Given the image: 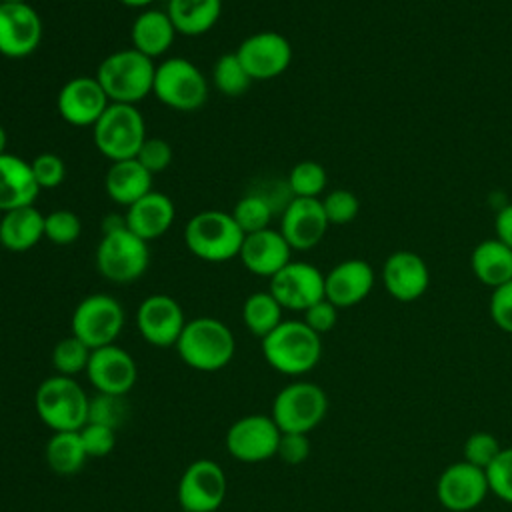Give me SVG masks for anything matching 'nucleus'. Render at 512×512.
<instances>
[{"mask_svg": "<svg viewBox=\"0 0 512 512\" xmlns=\"http://www.w3.org/2000/svg\"><path fill=\"white\" fill-rule=\"evenodd\" d=\"M154 72V60L130 46L104 56L94 76L110 102L136 106L140 100L152 94Z\"/></svg>", "mask_w": 512, "mask_h": 512, "instance_id": "f257e3e1", "label": "nucleus"}, {"mask_svg": "<svg viewBox=\"0 0 512 512\" xmlns=\"http://www.w3.org/2000/svg\"><path fill=\"white\" fill-rule=\"evenodd\" d=\"M174 348L186 366L200 372H216L234 358L236 340L222 320L200 316L186 322Z\"/></svg>", "mask_w": 512, "mask_h": 512, "instance_id": "f03ea898", "label": "nucleus"}, {"mask_svg": "<svg viewBox=\"0 0 512 512\" xmlns=\"http://www.w3.org/2000/svg\"><path fill=\"white\" fill-rule=\"evenodd\" d=\"M262 354L276 372L302 376L320 362L322 340L304 320H282L262 338Z\"/></svg>", "mask_w": 512, "mask_h": 512, "instance_id": "7ed1b4c3", "label": "nucleus"}, {"mask_svg": "<svg viewBox=\"0 0 512 512\" xmlns=\"http://www.w3.org/2000/svg\"><path fill=\"white\" fill-rule=\"evenodd\" d=\"M88 404L84 388L62 374L42 380L34 394L38 418L54 432H78L88 422Z\"/></svg>", "mask_w": 512, "mask_h": 512, "instance_id": "20e7f679", "label": "nucleus"}, {"mask_svg": "<svg viewBox=\"0 0 512 512\" xmlns=\"http://www.w3.org/2000/svg\"><path fill=\"white\" fill-rule=\"evenodd\" d=\"M244 232L238 228L230 212L202 210L196 212L184 228L186 248L204 262H228L238 258Z\"/></svg>", "mask_w": 512, "mask_h": 512, "instance_id": "39448f33", "label": "nucleus"}, {"mask_svg": "<svg viewBox=\"0 0 512 512\" xmlns=\"http://www.w3.org/2000/svg\"><path fill=\"white\" fill-rule=\"evenodd\" d=\"M96 270L108 282L130 284L144 276L150 264L148 242L138 238L126 226L102 232L94 254Z\"/></svg>", "mask_w": 512, "mask_h": 512, "instance_id": "423d86ee", "label": "nucleus"}, {"mask_svg": "<svg viewBox=\"0 0 512 512\" xmlns=\"http://www.w3.org/2000/svg\"><path fill=\"white\" fill-rule=\"evenodd\" d=\"M146 122L134 104H110L92 126L96 150L110 162L136 158L146 140Z\"/></svg>", "mask_w": 512, "mask_h": 512, "instance_id": "0eeeda50", "label": "nucleus"}, {"mask_svg": "<svg viewBox=\"0 0 512 512\" xmlns=\"http://www.w3.org/2000/svg\"><path fill=\"white\" fill-rule=\"evenodd\" d=\"M152 94L172 110L194 112L208 100V80L194 62L170 56L156 64Z\"/></svg>", "mask_w": 512, "mask_h": 512, "instance_id": "6e6552de", "label": "nucleus"}, {"mask_svg": "<svg viewBox=\"0 0 512 512\" xmlns=\"http://www.w3.org/2000/svg\"><path fill=\"white\" fill-rule=\"evenodd\" d=\"M328 412V396L314 382H292L272 402V420L280 432L308 434Z\"/></svg>", "mask_w": 512, "mask_h": 512, "instance_id": "1a4fd4ad", "label": "nucleus"}, {"mask_svg": "<svg viewBox=\"0 0 512 512\" xmlns=\"http://www.w3.org/2000/svg\"><path fill=\"white\" fill-rule=\"evenodd\" d=\"M70 326L72 334L90 350L116 344V338L124 328V308L110 294H88L74 308Z\"/></svg>", "mask_w": 512, "mask_h": 512, "instance_id": "9d476101", "label": "nucleus"}, {"mask_svg": "<svg viewBox=\"0 0 512 512\" xmlns=\"http://www.w3.org/2000/svg\"><path fill=\"white\" fill-rule=\"evenodd\" d=\"M226 474L210 458L186 466L178 482V504L184 512H216L226 498Z\"/></svg>", "mask_w": 512, "mask_h": 512, "instance_id": "9b49d317", "label": "nucleus"}, {"mask_svg": "<svg viewBox=\"0 0 512 512\" xmlns=\"http://www.w3.org/2000/svg\"><path fill=\"white\" fill-rule=\"evenodd\" d=\"M280 436L282 432L272 416L248 414L238 418L228 428L224 444L232 458L246 464H256L276 456Z\"/></svg>", "mask_w": 512, "mask_h": 512, "instance_id": "f8f14e48", "label": "nucleus"}, {"mask_svg": "<svg viewBox=\"0 0 512 512\" xmlns=\"http://www.w3.org/2000/svg\"><path fill=\"white\" fill-rule=\"evenodd\" d=\"M234 52L252 80L278 78L292 62L290 40L274 30H262L246 36Z\"/></svg>", "mask_w": 512, "mask_h": 512, "instance_id": "ddd939ff", "label": "nucleus"}, {"mask_svg": "<svg viewBox=\"0 0 512 512\" xmlns=\"http://www.w3.org/2000/svg\"><path fill=\"white\" fill-rule=\"evenodd\" d=\"M42 18L30 2H4L0 6V54L12 60L36 52L42 42Z\"/></svg>", "mask_w": 512, "mask_h": 512, "instance_id": "4468645a", "label": "nucleus"}, {"mask_svg": "<svg viewBox=\"0 0 512 512\" xmlns=\"http://www.w3.org/2000/svg\"><path fill=\"white\" fill-rule=\"evenodd\" d=\"M270 294L284 310L304 312L324 296V274L300 260H290L280 272L270 278Z\"/></svg>", "mask_w": 512, "mask_h": 512, "instance_id": "2eb2a0df", "label": "nucleus"}, {"mask_svg": "<svg viewBox=\"0 0 512 512\" xmlns=\"http://www.w3.org/2000/svg\"><path fill=\"white\" fill-rule=\"evenodd\" d=\"M112 102L96 76H76L62 84L56 96L60 118L76 128H92Z\"/></svg>", "mask_w": 512, "mask_h": 512, "instance_id": "dca6fc26", "label": "nucleus"}, {"mask_svg": "<svg viewBox=\"0 0 512 512\" xmlns=\"http://www.w3.org/2000/svg\"><path fill=\"white\" fill-rule=\"evenodd\" d=\"M186 322L182 306L168 294L146 296L136 312L140 336L156 348L176 346Z\"/></svg>", "mask_w": 512, "mask_h": 512, "instance_id": "f3484780", "label": "nucleus"}, {"mask_svg": "<svg viewBox=\"0 0 512 512\" xmlns=\"http://www.w3.org/2000/svg\"><path fill=\"white\" fill-rule=\"evenodd\" d=\"M86 376L96 392L126 396L138 380V366L128 350L108 344L92 350Z\"/></svg>", "mask_w": 512, "mask_h": 512, "instance_id": "a211bd4d", "label": "nucleus"}, {"mask_svg": "<svg viewBox=\"0 0 512 512\" xmlns=\"http://www.w3.org/2000/svg\"><path fill=\"white\" fill-rule=\"evenodd\" d=\"M490 492L486 470L468 462L450 464L438 478L436 494L440 504L450 512L474 510Z\"/></svg>", "mask_w": 512, "mask_h": 512, "instance_id": "6ab92c4d", "label": "nucleus"}, {"mask_svg": "<svg viewBox=\"0 0 512 512\" xmlns=\"http://www.w3.org/2000/svg\"><path fill=\"white\" fill-rule=\"evenodd\" d=\"M328 226L320 198H292L280 214V232L292 250L314 248Z\"/></svg>", "mask_w": 512, "mask_h": 512, "instance_id": "aec40b11", "label": "nucleus"}, {"mask_svg": "<svg viewBox=\"0 0 512 512\" xmlns=\"http://www.w3.org/2000/svg\"><path fill=\"white\" fill-rule=\"evenodd\" d=\"M382 280L394 300L414 302L428 290L430 270L420 254L412 250H396L382 266Z\"/></svg>", "mask_w": 512, "mask_h": 512, "instance_id": "412c9836", "label": "nucleus"}, {"mask_svg": "<svg viewBox=\"0 0 512 512\" xmlns=\"http://www.w3.org/2000/svg\"><path fill=\"white\" fill-rule=\"evenodd\" d=\"M238 258L248 272L272 278L292 260V248L280 230L264 228L252 234H244Z\"/></svg>", "mask_w": 512, "mask_h": 512, "instance_id": "4be33fe9", "label": "nucleus"}, {"mask_svg": "<svg viewBox=\"0 0 512 512\" xmlns=\"http://www.w3.org/2000/svg\"><path fill=\"white\" fill-rule=\"evenodd\" d=\"M374 288V270L366 260L350 258L338 262L324 274V296L336 308L360 304Z\"/></svg>", "mask_w": 512, "mask_h": 512, "instance_id": "5701e85b", "label": "nucleus"}, {"mask_svg": "<svg viewBox=\"0 0 512 512\" xmlns=\"http://www.w3.org/2000/svg\"><path fill=\"white\" fill-rule=\"evenodd\" d=\"M126 228L138 238L150 242L162 238L176 220V208L168 194L150 190L124 212Z\"/></svg>", "mask_w": 512, "mask_h": 512, "instance_id": "b1692460", "label": "nucleus"}, {"mask_svg": "<svg viewBox=\"0 0 512 512\" xmlns=\"http://www.w3.org/2000/svg\"><path fill=\"white\" fill-rule=\"evenodd\" d=\"M38 194L30 162L10 152L0 154V212L32 206Z\"/></svg>", "mask_w": 512, "mask_h": 512, "instance_id": "393cba45", "label": "nucleus"}, {"mask_svg": "<svg viewBox=\"0 0 512 512\" xmlns=\"http://www.w3.org/2000/svg\"><path fill=\"white\" fill-rule=\"evenodd\" d=\"M176 34L168 12L156 8L142 10L130 26L132 48L152 60L164 56L172 48Z\"/></svg>", "mask_w": 512, "mask_h": 512, "instance_id": "a878e982", "label": "nucleus"}, {"mask_svg": "<svg viewBox=\"0 0 512 512\" xmlns=\"http://www.w3.org/2000/svg\"><path fill=\"white\" fill-rule=\"evenodd\" d=\"M152 178L154 176L136 158L118 160L110 162L104 176V188L114 204L128 208L152 190Z\"/></svg>", "mask_w": 512, "mask_h": 512, "instance_id": "bb28decb", "label": "nucleus"}, {"mask_svg": "<svg viewBox=\"0 0 512 512\" xmlns=\"http://www.w3.org/2000/svg\"><path fill=\"white\" fill-rule=\"evenodd\" d=\"M44 238V214L32 204L2 212L0 246L8 252H26Z\"/></svg>", "mask_w": 512, "mask_h": 512, "instance_id": "cd10ccee", "label": "nucleus"}, {"mask_svg": "<svg viewBox=\"0 0 512 512\" xmlns=\"http://www.w3.org/2000/svg\"><path fill=\"white\" fill-rule=\"evenodd\" d=\"M474 276L492 290L512 280V248L498 238L482 240L470 254Z\"/></svg>", "mask_w": 512, "mask_h": 512, "instance_id": "c85d7f7f", "label": "nucleus"}, {"mask_svg": "<svg viewBox=\"0 0 512 512\" xmlns=\"http://www.w3.org/2000/svg\"><path fill=\"white\" fill-rule=\"evenodd\" d=\"M166 12L178 34L202 36L220 20L222 0H168Z\"/></svg>", "mask_w": 512, "mask_h": 512, "instance_id": "c756f323", "label": "nucleus"}, {"mask_svg": "<svg viewBox=\"0 0 512 512\" xmlns=\"http://www.w3.org/2000/svg\"><path fill=\"white\" fill-rule=\"evenodd\" d=\"M86 458L88 454L78 432H54L46 442V462L56 474H76L84 466Z\"/></svg>", "mask_w": 512, "mask_h": 512, "instance_id": "7c9ffc66", "label": "nucleus"}, {"mask_svg": "<svg viewBox=\"0 0 512 512\" xmlns=\"http://www.w3.org/2000/svg\"><path fill=\"white\" fill-rule=\"evenodd\" d=\"M282 310L284 308L270 294V290L252 292L242 304V322L254 336L262 340L284 320Z\"/></svg>", "mask_w": 512, "mask_h": 512, "instance_id": "2f4dec72", "label": "nucleus"}, {"mask_svg": "<svg viewBox=\"0 0 512 512\" xmlns=\"http://www.w3.org/2000/svg\"><path fill=\"white\" fill-rule=\"evenodd\" d=\"M274 212L276 210L270 204V200L262 192L252 190L236 202V206L232 208L230 214L244 234H252L258 230L270 228V220H272Z\"/></svg>", "mask_w": 512, "mask_h": 512, "instance_id": "473e14b6", "label": "nucleus"}, {"mask_svg": "<svg viewBox=\"0 0 512 512\" xmlns=\"http://www.w3.org/2000/svg\"><path fill=\"white\" fill-rule=\"evenodd\" d=\"M212 82L224 96H242L254 82L236 52H224L212 66Z\"/></svg>", "mask_w": 512, "mask_h": 512, "instance_id": "72a5a7b5", "label": "nucleus"}, {"mask_svg": "<svg viewBox=\"0 0 512 512\" xmlns=\"http://www.w3.org/2000/svg\"><path fill=\"white\" fill-rule=\"evenodd\" d=\"M328 182V174L322 164L314 160H302L288 172L286 184L294 198H318Z\"/></svg>", "mask_w": 512, "mask_h": 512, "instance_id": "f704fd0d", "label": "nucleus"}, {"mask_svg": "<svg viewBox=\"0 0 512 512\" xmlns=\"http://www.w3.org/2000/svg\"><path fill=\"white\" fill-rule=\"evenodd\" d=\"M92 350L74 334L62 338L56 342L52 350V366L62 376H76L80 372H86L90 362Z\"/></svg>", "mask_w": 512, "mask_h": 512, "instance_id": "c9c22d12", "label": "nucleus"}, {"mask_svg": "<svg viewBox=\"0 0 512 512\" xmlns=\"http://www.w3.org/2000/svg\"><path fill=\"white\" fill-rule=\"evenodd\" d=\"M82 222L76 212L60 208L44 214V238L52 244L66 246L80 238Z\"/></svg>", "mask_w": 512, "mask_h": 512, "instance_id": "e433bc0d", "label": "nucleus"}, {"mask_svg": "<svg viewBox=\"0 0 512 512\" xmlns=\"http://www.w3.org/2000/svg\"><path fill=\"white\" fill-rule=\"evenodd\" d=\"M126 414H128V406H126L124 396L96 392V396L90 398L88 422L118 430V426L124 422Z\"/></svg>", "mask_w": 512, "mask_h": 512, "instance_id": "4c0bfd02", "label": "nucleus"}, {"mask_svg": "<svg viewBox=\"0 0 512 512\" xmlns=\"http://www.w3.org/2000/svg\"><path fill=\"white\" fill-rule=\"evenodd\" d=\"M320 202H322L328 222L336 224V226L350 224L358 216V210H360L358 196L346 188H336V190L328 192Z\"/></svg>", "mask_w": 512, "mask_h": 512, "instance_id": "58836bf2", "label": "nucleus"}, {"mask_svg": "<svg viewBox=\"0 0 512 512\" xmlns=\"http://www.w3.org/2000/svg\"><path fill=\"white\" fill-rule=\"evenodd\" d=\"M502 446L490 432H474L464 442V462L486 470L500 454Z\"/></svg>", "mask_w": 512, "mask_h": 512, "instance_id": "ea45409f", "label": "nucleus"}, {"mask_svg": "<svg viewBox=\"0 0 512 512\" xmlns=\"http://www.w3.org/2000/svg\"><path fill=\"white\" fill-rule=\"evenodd\" d=\"M490 492L512 504V448H502L494 462L486 468Z\"/></svg>", "mask_w": 512, "mask_h": 512, "instance_id": "a19ab883", "label": "nucleus"}, {"mask_svg": "<svg viewBox=\"0 0 512 512\" xmlns=\"http://www.w3.org/2000/svg\"><path fill=\"white\" fill-rule=\"evenodd\" d=\"M32 174L36 178V184L40 190H52L58 188L66 178V166L64 160L54 152H42L30 160Z\"/></svg>", "mask_w": 512, "mask_h": 512, "instance_id": "79ce46f5", "label": "nucleus"}, {"mask_svg": "<svg viewBox=\"0 0 512 512\" xmlns=\"http://www.w3.org/2000/svg\"><path fill=\"white\" fill-rule=\"evenodd\" d=\"M136 160L154 176L164 172L170 162H172V146L168 144V140L160 138V136H146V140L142 142Z\"/></svg>", "mask_w": 512, "mask_h": 512, "instance_id": "37998d69", "label": "nucleus"}, {"mask_svg": "<svg viewBox=\"0 0 512 512\" xmlns=\"http://www.w3.org/2000/svg\"><path fill=\"white\" fill-rule=\"evenodd\" d=\"M78 434H80V440H82V446H84L88 458L108 456L116 446V430L102 426V424L86 422L78 430Z\"/></svg>", "mask_w": 512, "mask_h": 512, "instance_id": "c03bdc74", "label": "nucleus"}, {"mask_svg": "<svg viewBox=\"0 0 512 512\" xmlns=\"http://www.w3.org/2000/svg\"><path fill=\"white\" fill-rule=\"evenodd\" d=\"M276 456L288 464V466H298L310 456V440L308 434L300 432H282L280 442H278V452Z\"/></svg>", "mask_w": 512, "mask_h": 512, "instance_id": "a18cd8bd", "label": "nucleus"}, {"mask_svg": "<svg viewBox=\"0 0 512 512\" xmlns=\"http://www.w3.org/2000/svg\"><path fill=\"white\" fill-rule=\"evenodd\" d=\"M488 308L494 324L500 330L512 334V280L492 290Z\"/></svg>", "mask_w": 512, "mask_h": 512, "instance_id": "49530a36", "label": "nucleus"}, {"mask_svg": "<svg viewBox=\"0 0 512 512\" xmlns=\"http://www.w3.org/2000/svg\"><path fill=\"white\" fill-rule=\"evenodd\" d=\"M302 314H304V318H302L304 324L320 336L330 332L336 326V320H338V308L326 298L318 300L316 304L306 308Z\"/></svg>", "mask_w": 512, "mask_h": 512, "instance_id": "de8ad7c7", "label": "nucleus"}, {"mask_svg": "<svg viewBox=\"0 0 512 512\" xmlns=\"http://www.w3.org/2000/svg\"><path fill=\"white\" fill-rule=\"evenodd\" d=\"M494 230H496V238L506 244L508 248H512V204L504 206L494 220Z\"/></svg>", "mask_w": 512, "mask_h": 512, "instance_id": "09e8293b", "label": "nucleus"}, {"mask_svg": "<svg viewBox=\"0 0 512 512\" xmlns=\"http://www.w3.org/2000/svg\"><path fill=\"white\" fill-rule=\"evenodd\" d=\"M118 2L128 6V8H142V10H146L154 0H118Z\"/></svg>", "mask_w": 512, "mask_h": 512, "instance_id": "8fccbe9b", "label": "nucleus"}, {"mask_svg": "<svg viewBox=\"0 0 512 512\" xmlns=\"http://www.w3.org/2000/svg\"><path fill=\"white\" fill-rule=\"evenodd\" d=\"M6 146H8V132H6V128L0 124V154L6 152Z\"/></svg>", "mask_w": 512, "mask_h": 512, "instance_id": "3c124183", "label": "nucleus"}, {"mask_svg": "<svg viewBox=\"0 0 512 512\" xmlns=\"http://www.w3.org/2000/svg\"><path fill=\"white\" fill-rule=\"evenodd\" d=\"M2 2H30V0H2Z\"/></svg>", "mask_w": 512, "mask_h": 512, "instance_id": "603ef678", "label": "nucleus"}, {"mask_svg": "<svg viewBox=\"0 0 512 512\" xmlns=\"http://www.w3.org/2000/svg\"><path fill=\"white\" fill-rule=\"evenodd\" d=\"M2 4H4V2H2V0H0V6H2Z\"/></svg>", "mask_w": 512, "mask_h": 512, "instance_id": "864d4df0", "label": "nucleus"}]
</instances>
